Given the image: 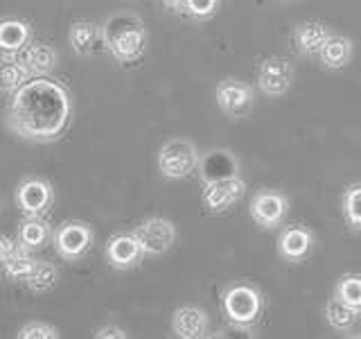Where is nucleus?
I'll use <instances>...</instances> for the list:
<instances>
[{
	"mask_svg": "<svg viewBox=\"0 0 361 339\" xmlns=\"http://www.w3.org/2000/svg\"><path fill=\"white\" fill-rule=\"evenodd\" d=\"M73 120L68 88L45 75H34L18 86L7 105V127L32 143H54Z\"/></svg>",
	"mask_w": 361,
	"mask_h": 339,
	"instance_id": "obj_1",
	"label": "nucleus"
},
{
	"mask_svg": "<svg viewBox=\"0 0 361 339\" xmlns=\"http://www.w3.org/2000/svg\"><path fill=\"white\" fill-rule=\"evenodd\" d=\"M147 41L149 34L145 23L133 11H116L102 25V43L120 64L138 61L147 50Z\"/></svg>",
	"mask_w": 361,
	"mask_h": 339,
	"instance_id": "obj_2",
	"label": "nucleus"
},
{
	"mask_svg": "<svg viewBox=\"0 0 361 339\" xmlns=\"http://www.w3.org/2000/svg\"><path fill=\"white\" fill-rule=\"evenodd\" d=\"M221 314L231 328L253 333L264 314V294L251 280H233L221 290Z\"/></svg>",
	"mask_w": 361,
	"mask_h": 339,
	"instance_id": "obj_3",
	"label": "nucleus"
},
{
	"mask_svg": "<svg viewBox=\"0 0 361 339\" xmlns=\"http://www.w3.org/2000/svg\"><path fill=\"white\" fill-rule=\"evenodd\" d=\"M201 154L197 145L188 138L167 141L158 152V170L169 181H180L192 177L199 170Z\"/></svg>",
	"mask_w": 361,
	"mask_h": 339,
	"instance_id": "obj_4",
	"label": "nucleus"
},
{
	"mask_svg": "<svg viewBox=\"0 0 361 339\" xmlns=\"http://www.w3.org/2000/svg\"><path fill=\"white\" fill-rule=\"evenodd\" d=\"M214 102H217L219 111L231 120L246 118L253 109L255 90L251 84L242 82L237 77H226L214 86Z\"/></svg>",
	"mask_w": 361,
	"mask_h": 339,
	"instance_id": "obj_5",
	"label": "nucleus"
},
{
	"mask_svg": "<svg viewBox=\"0 0 361 339\" xmlns=\"http://www.w3.org/2000/svg\"><path fill=\"white\" fill-rule=\"evenodd\" d=\"M248 213H251V220L259 229H267V231L278 229L289 215V197L280 190L262 188L251 197Z\"/></svg>",
	"mask_w": 361,
	"mask_h": 339,
	"instance_id": "obj_6",
	"label": "nucleus"
},
{
	"mask_svg": "<svg viewBox=\"0 0 361 339\" xmlns=\"http://www.w3.org/2000/svg\"><path fill=\"white\" fill-rule=\"evenodd\" d=\"M293 79H296V68L287 56H267L257 68V88L267 97H282L287 95Z\"/></svg>",
	"mask_w": 361,
	"mask_h": 339,
	"instance_id": "obj_7",
	"label": "nucleus"
},
{
	"mask_svg": "<svg viewBox=\"0 0 361 339\" xmlns=\"http://www.w3.org/2000/svg\"><path fill=\"white\" fill-rule=\"evenodd\" d=\"M244 192H246V181L240 174L217 179V181H210V184H206V188H203L201 203L208 213L221 215L226 210H231L235 203L244 197Z\"/></svg>",
	"mask_w": 361,
	"mask_h": 339,
	"instance_id": "obj_8",
	"label": "nucleus"
},
{
	"mask_svg": "<svg viewBox=\"0 0 361 339\" xmlns=\"http://www.w3.org/2000/svg\"><path fill=\"white\" fill-rule=\"evenodd\" d=\"M142 246L145 256H163L176 242V229L174 224L165 218H149L140 222L131 231Z\"/></svg>",
	"mask_w": 361,
	"mask_h": 339,
	"instance_id": "obj_9",
	"label": "nucleus"
},
{
	"mask_svg": "<svg viewBox=\"0 0 361 339\" xmlns=\"http://www.w3.org/2000/svg\"><path fill=\"white\" fill-rule=\"evenodd\" d=\"M93 244V229L84 222H66L54 233L56 254L66 260H79Z\"/></svg>",
	"mask_w": 361,
	"mask_h": 339,
	"instance_id": "obj_10",
	"label": "nucleus"
},
{
	"mask_svg": "<svg viewBox=\"0 0 361 339\" xmlns=\"http://www.w3.org/2000/svg\"><path fill=\"white\" fill-rule=\"evenodd\" d=\"M314 251V233L302 224H289L278 235V254L287 263H302Z\"/></svg>",
	"mask_w": 361,
	"mask_h": 339,
	"instance_id": "obj_11",
	"label": "nucleus"
},
{
	"mask_svg": "<svg viewBox=\"0 0 361 339\" xmlns=\"http://www.w3.org/2000/svg\"><path fill=\"white\" fill-rule=\"evenodd\" d=\"M172 333L178 339H203L210 333L208 312L199 305H180L172 314Z\"/></svg>",
	"mask_w": 361,
	"mask_h": 339,
	"instance_id": "obj_12",
	"label": "nucleus"
},
{
	"mask_svg": "<svg viewBox=\"0 0 361 339\" xmlns=\"http://www.w3.org/2000/svg\"><path fill=\"white\" fill-rule=\"evenodd\" d=\"M142 256V246L133 233H118L106 244V260L116 269H131L140 263Z\"/></svg>",
	"mask_w": 361,
	"mask_h": 339,
	"instance_id": "obj_13",
	"label": "nucleus"
},
{
	"mask_svg": "<svg viewBox=\"0 0 361 339\" xmlns=\"http://www.w3.org/2000/svg\"><path fill=\"white\" fill-rule=\"evenodd\" d=\"M332 30L323 20H302L293 30V45L305 56H319L325 41L332 37Z\"/></svg>",
	"mask_w": 361,
	"mask_h": 339,
	"instance_id": "obj_14",
	"label": "nucleus"
},
{
	"mask_svg": "<svg viewBox=\"0 0 361 339\" xmlns=\"http://www.w3.org/2000/svg\"><path fill=\"white\" fill-rule=\"evenodd\" d=\"M18 206L27 215H41L52 203V188L48 181L41 179H27L23 181L16 192Z\"/></svg>",
	"mask_w": 361,
	"mask_h": 339,
	"instance_id": "obj_15",
	"label": "nucleus"
},
{
	"mask_svg": "<svg viewBox=\"0 0 361 339\" xmlns=\"http://www.w3.org/2000/svg\"><path fill=\"white\" fill-rule=\"evenodd\" d=\"M201 170V181L210 184V181L226 179V177H237L240 174V163L228 150H210L199 163Z\"/></svg>",
	"mask_w": 361,
	"mask_h": 339,
	"instance_id": "obj_16",
	"label": "nucleus"
},
{
	"mask_svg": "<svg viewBox=\"0 0 361 339\" xmlns=\"http://www.w3.org/2000/svg\"><path fill=\"white\" fill-rule=\"evenodd\" d=\"M353 39L343 37V34H332L319 52L321 66L327 68V71H341V68L353 61Z\"/></svg>",
	"mask_w": 361,
	"mask_h": 339,
	"instance_id": "obj_17",
	"label": "nucleus"
},
{
	"mask_svg": "<svg viewBox=\"0 0 361 339\" xmlns=\"http://www.w3.org/2000/svg\"><path fill=\"white\" fill-rule=\"evenodd\" d=\"M68 39L73 43V50L82 56H88L97 50V45L102 43V28H97L90 20H77L71 25Z\"/></svg>",
	"mask_w": 361,
	"mask_h": 339,
	"instance_id": "obj_18",
	"label": "nucleus"
},
{
	"mask_svg": "<svg viewBox=\"0 0 361 339\" xmlns=\"http://www.w3.org/2000/svg\"><path fill=\"white\" fill-rule=\"evenodd\" d=\"M30 43V28L18 18L0 20V50L7 54H18Z\"/></svg>",
	"mask_w": 361,
	"mask_h": 339,
	"instance_id": "obj_19",
	"label": "nucleus"
},
{
	"mask_svg": "<svg viewBox=\"0 0 361 339\" xmlns=\"http://www.w3.org/2000/svg\"><path fill=\"white\" fill-rule=\"evenodd\" d=\"M32 77V71L25 66V61L14 54L0 56V90L14 93L18 86H23Z\"/></svg>",
	"mask_w": 361,
	"mask_h": 339,
	"instance_id": "obj_20",
	"label": "nucleus"
},
{
	"mask_svg": "<svg viewBox=\"0 0 361 339\" xmlns=\"http://www.w3.org/2000/svg\"><path fill=\"white\" fill-rule=\"evenodd\" d=\"M20 59L25 61L32 75H48L56 66V50L48 43H27Z\"/></svg>",
	"mask_w": 361,
	"mask_h": 339,
	"instance_id": "obj_21",
	"label": "nucleus"
},
{
	"mask_svg": "<svg viewBox=\"0 0 361 339\" xmlns=\"http://www.w3.org/2000/svg\"><path fill=\"white\" fill-rule=\"evenodd\" d=\"M361 312L350 308L348 303H343L338 297H332L330 301L325 303V321L330 323L334 331L338 333H348L353 331V326L357 323V316Z\"/></svg>",
	"mask_w": 361,
	"mask_h": 339,
	"instance_id": "obj_22",
	"label": "nucleus"
},
{
	"mask_svg": "<svg viewBox=\"0 0 361 339\" xmlns=\"http://www.w3.org/2000/svg\"><path fill=\"white\" fill-rule=\"evenodd\" d=\"M341 210L348 229L361 233V181L345 186L341 195Z\"/></svg>",
	"mask_w": 361,
	"mask_h": 339,
	"instance_id": "obj_23",
	"label": "nucleus"
},
{
	"mask_svg": "<svg viewBox=\"0 0 361 339\" xmlns=\"http://www.w3.org/2000/svg\"><path fill=\"white\" fill-rule=\"evenodd\" d=\"M334 297L361 312V274H343L334 285Z\"/></svg>",
	"mask_w": 361,
	"mask_h": 339,
	"instance_id": "obj_24",
	"label": "nucleus"
},
{
	"mask_svg": "<svg viewBox=\"0 0 361 339\" xmlns=\"http://www.w3.org/2000/svg\"><path fill=\"white\" fill-rule=\"evenodd\" d=\"M18 237H20L23 246L39 249V246H43L45 242L50 240V226L45 222H41V220H37V215H34V220H27L25 224L20 226Z\"/></svg>",
	"mask_w": 361,
	"mask_h": 339,
	"instance_id": "obj_25",
	"label": "nucleus"
},
{
	"mask_svg": "<svg viewBox=\"0 0 361 339\" xmlns=\"http://www.w3.org/2000/svg\"><path fill=\"white\" fill-rule=\"evenodd\" d=\"M56 278H59V271H56L54 265L39 263V260H37V267H34V271H32L30 278L25 282L30 285V290H34V292H48V290L54 287Z\"/></svg>",
	"mask_w": 361,
	"mask_h": 339,
	"instance_id": "obj_26",
	"label": "nucleus"
},
{
	"mask_svg": "<svg viewBox=\"0 0 361 339\" xmlns=\"http://www.w3.org/2000/svg\"><path fill=\"white\" fill-rule=\"evenodd\" d=\"M34 267H37V260H34L32 256H27L25 251H23V249H18L16 256L11 258V260H7V263L3 265L7 278H11V280H23V282L30 278Z\"/></svg>",
	"mask_w": 361,
	"mask_h": 339,
	"instance_id": "obj_27",
	"label": "nucleus"
},
{
	"mask_svg": "<svg viewBox=\"0 0 361 339\" xmlns=\"http://www.w3.org/2000/svg\"><path fill=\"white\" fill-rule=\"evenodd\" d=\"M221 0H185L183 11L195 20H208L217 14Z\"/></svg>",
	"mask_w": 361,
	"mask_h": 339,
	"instance_id": "obj_28",
	"label": "nucleus"
},
{
	"mask_svg": "<svg viewBox=\"0 0 361 339\" xmlns=\"http://www.w3.org/2000/svg\"><path fill=\"white\" fill-rule=\"evenodd\" d=\"M20 339H56L59 331L50 323H41V321H30L18 331Z\"/></svg>",
	"mask_w": 361,
	"mask_h": 339,
	"instance_id": "obj_29",
	"label": "nucleus"
},
{
	"mask_svg": "<svg viewBox=\"0 0 361 339\" xmlns=\"http://www.w3.org/2000/svg\"><path fill=\"white\" fill-rule=\"evenodd\" d=\"M16 251H18V246H16V242L11 240V237H7V235H0V265H5L7 260H11L16 256Z\"/></svg>",
	"mask_w": 361,
	"mask_h": 339,
	"instance_id": "obj_30",
	"label": "nucleus"
},
{
	"mask_svg": "<svg viewBox=\"0 0 361 339\" xmlns=\"http://www.w3.org/2000/svg\"><path fill=\"white\" fill-rule=\"evenodd\" d=\"M97 339H127V333L120 326H102L95 333Z\"/></svg>",
	"mask_w": 361,
	"mask_h": 339,
	"instance_id": "obj_31",
	"label": "nucleus"
},
{
	"mask_svg": "<svg viewBox=\"0 0 361 339\" xmlns=\"http://www.w3.org/2000/svg\"><path fill=\"white\" fill-rule=\"evenodd\" d=\"M161 3L172 11H183V7H185V0H161Z\"/></svg>",
	"mask_w": 361,
	"mask_h": 339,
	"instance_id": "obj_32",
	"label": "nucleus"
},
{
	"mask_svg": "<svg viewBox=\"0 0 361 339\" xmlns=\"http://www.w3.org/2000/svg\"><path fill=\"white\" fill-rule=\"evenodd\" d=\"M282 3H289V0H282Z\"/></svg>",
	"mask_w": 361,
	"mask_h": 339,
	"instance_id": "obj_33",
	"label": "nucleus"
}]
</instances>
